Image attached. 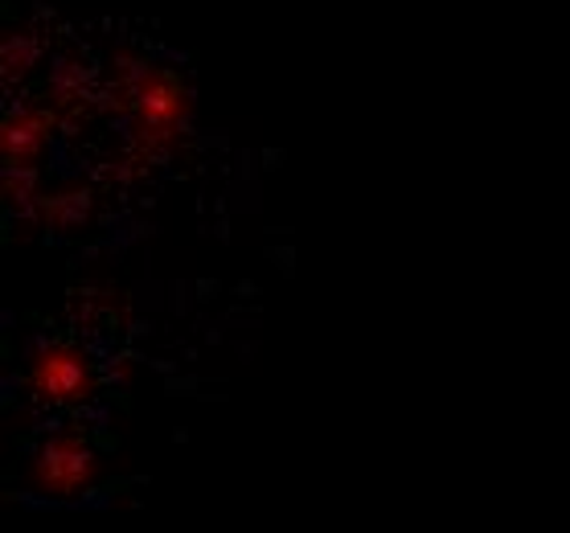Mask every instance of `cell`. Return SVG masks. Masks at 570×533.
<instances>
[{"mask_svg": "<svg viewBox=\"0 0 570 533\" xmlns=\"http://www.w3.org/2000/svg\"><path fill=\"white\" fill-rule=\"evenodd\" d=\"M29 386L46 403H82L91 394V365L70 345H46L29 362Z\"/></svg>", "mask_w": 570, "mask_h": 533, "instance_id": "obj_2", "label": "cell"}, {"mask_svg": "<svg viewBox=\"0 0 570 533\" xmlns=\"http://www.w3.org/2000/svg\"><path fill=\"white\" fill-rule=\"evenodd\" d=\"M29 481L46 496H78L99 481V455L78 440V435L58 431V435L46 440V447L38 452Z\"/></svg>", "mask_w": 570, "mask_h": 533, "instance_id": "obj_1", "label": "cell"}, {"mask_svg": "<svg viewBox=\"0 0 570 533\" xmlns=\"http://www.w3.org/2000/svg\"><path fill=\"white\" fill-rule=\"evenodd\" d=\"M46 140V119L33 116V111H17V116L4 119V157L9 160H29Z\"/></svg>", "mask_w": 570, "mask_h": 533, "instance_id": "obj_3", "label": "cell"}]
</instances>
